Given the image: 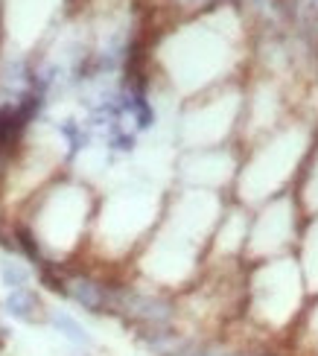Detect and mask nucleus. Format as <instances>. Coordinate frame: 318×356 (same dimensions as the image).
I'll list each match as a JSON object with an SVG mask.
<instances>
[{"label": "nucleus", "mask_w": 318, "mask_h": 356, "mask_svg": "<svg viewBox=\"0 0 318 356\" xmlns=\"http://www.w3.org/2000/svg\"><path fill=\"white\" fill-rule=\"evenodd\" d=\"M111 143H114V149H123V152H129L132 146H134V140L129 138V135H123V131H114V138H111Z\"/></svg>", "instance_id": "nucleus-7"}, {"label": "nucleus", "mask_w": 318, "mask_h": 356, "mask_svg": "<svg viewBox=\"0 0 318 356\" xmlns=\"http://www.w3.org/2000/svg\"><path fill=\"white\" fill-rule=\"evenodd\" d=\"M50 321L58 327V333H65V336L70 339V342H77V345H88V342H90L88 333H85V327H82V324L73 318V316H67V313H53Z\"/></svg>", "instance_id": "nucleus-4"}, {"label": "nucleus", "mask_w": 318, "mask_h": 356, "mask_svg": "<svg viewBox=\"0 0 318 356\" xmlns=\"http://www.w3.org/2000/svg\"><path fill=\"white\" fill-rule=\"evenodd\" d=\"M65 292L77 304H82L85 309H94V313H97V309H102L105 301H109V298H105V289L100 284H94V280H88V277H73Z\"/></svg>", "instance_id": "nucleus-2"}, {"label": "nucleus", "mask_w": 318, "mask_h": 356, "mask_svg": "<svg viewBox=\"0 0 318 356\" xmlns=\"http://www.w3.org/2000/svg\"><path fill=\"white\" fill-rule=\"evenodd\" d=\"M0 275H3V284L12 286V289H21L26 284V277H29L26 269H24V266H18V263H3Z\"/></svg>", "instance_id": "nucleus-5"}, {"label": "nucleus", "mask_w": 318, "mask_h": 356, "mask_svg": "<svg viewBox=\"0 0 318 356\" xmlns=\"http://www.w3.org/2000/svg\"><path fill=\"white\" fill-rule=\"evenodd\" d=\"M123 309L129 316H138L143 321H152V324H161L170 318V307L164 301H155V298H141V295H123Z\"/></svg>", "instance_id": "nucleus-1"}, {"label": "nucleus", "mask_w": 318, "mask_h": 356, "mask_svg": "<svg viewBox=\"0 0 318 356\" xmlns=\"http://www.w3.org/2000/svg\"><path fill=\"white\" fill-rule=\"evenodd\" d=\"M6 309L15 316V318H21V321H35L38 318V298L33 292H26V289H15L9 298H6Z\"/></svg>", "instance_id": "nucleus-3"}, {"label": "nucleus", "mask_w": 318, "mask_h": 356, "mask_svg": "<svg viewBox=\"0 0 318 356\" xmlns=\"http://www.w3.org/2000/svg\"><path fill=\"white\" fill-rule=\"evenodd\" d=\"M18 240H21V248L26 251V254L33 257V260H38V245H35V240H33V236H29L26 231H18Z\"/></svg>", "instance_id": "nucleus-6"}, {"label": "nucleus", "mask_w": 318, "mask_h": 356, "mask_svg": "<svg viewBox=\"0 0 318 356\" xmlns=\"http://www.w3.org/2000/svg\"><path fill=\"white\" fill-rule=\"evenodd\" d=\"M187 356H216V353H205V350H199V353H187Z\"/></svg>", "instance_id": "nucleus-8"}]
</instances>
